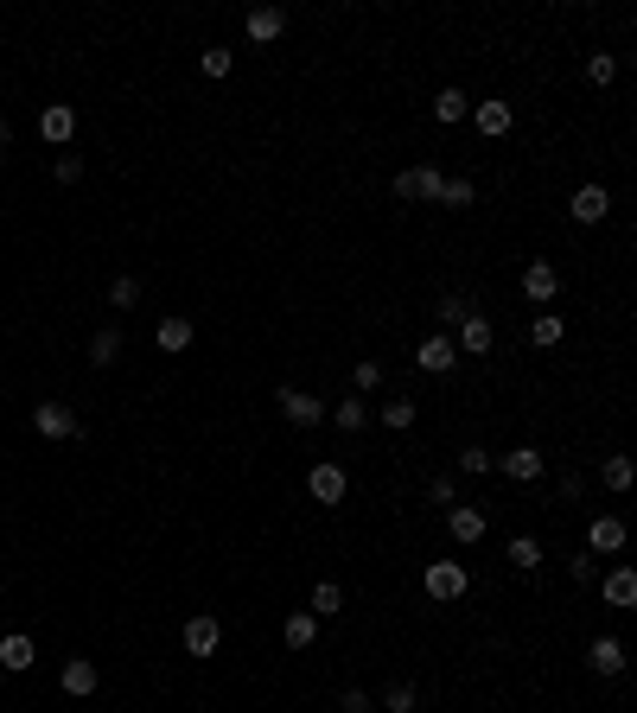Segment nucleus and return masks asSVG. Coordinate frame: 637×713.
I'll list each match as a JSON object with an SVG mask.
<instances>
[{
  "label": "nucleus",
  "mask_w": 637,
  "mask_h": 713,
  "mask_svg": "<svg viewBox=\"0 0 637 713\" xmlns=\"http://www.w3.org/2000/svg\"><path fill=\"white\" fill-rule=\"evenodd\" d=\"M618 548H625V516L599 510L593 523H587V554H618Z\"/></svg>",
  "instance_id": "obj_11"
},
{
  "label": "nucleus",
  "mask_w": 637,
  "mask_h": 713,
  "mask_svg": "<svg viewBox=\"0 0 637 713\" xmlns=\"http://www.w3.org/2000/svg\"><path fill=\"white\" fill-rule=\"evenodd\" d=\"M357 389H364V395H370V389H383V363H370V357L357 363Z\"/></svg>",
  "instance_id": "obj_42"
},
{
  "label": "nucleus",
  "mask_w": 637,
  "mask_h": 713,
  "mask_svg": "<svg viewBox=\"0 0 637 713\" xmlns=\"http://www.w3.org/2000/svg\"><path fill=\"white\" fill-rule=\"evenodd\" d=\"M587 663H593L599 675H618V669H625V643H618V637H593Z\"/></svg>",
  "instance_id": "obj_26"
},
{
  "label": "nucleus",
  "mask_w": 637,
  "mask_h": 713,
  "mask_svg": "<svg viewBox=\"0 0 637 713\" xmlns=\"http://www.w3.org/2000/svg\"><path fill=\"white\" fill-rule=\"evenodd\" d=\"M198 64H204V77H230V71H236V51H230V45H204Z\"/></svg>",
  "instance_id": "obj_35"
},
{
  "label": "nucleus",
  "mask_w": 637,
  "mask_h": 713,
  "mask_svg": "<svg viewBox=\"0 0 637 713\" xmlns=\"http://www.w3.org/2000/svg\"><path fill=\"white\" fill-rule=\"evenodd\" d=\"M306 612H313V618H338V612H344V586H338V580H319Z\"/></svg>",
  "instance_id": "obj_28"
},
{
  "label": "nucleus",
  "mask_w": 637,
  "mask_h": 713,
  "mask_svg": "<svg viewBox=\"0 0 637 713\" xmlns=\"http://www.w3.org/2000/svg\"><path fill=\"white\" fill-rule=\"evenodd\" d=\"M466 121H472L478 134H485V141H504V134L516 128V109H510V102H497V96H491V102H472V115H466Z\"/></svg>",
  "instance_id": "obj_6"
},
{
  "label": "nucleus",
  "mask_w": 637,
  "mask_h": 713,
  "mask_svg": "<svg viewBox=\"0 0 637 713\" xmlns=\"http://www.w3.org/2000/svg\"><path fill=\"white\" fill-rule=\"evenodd\" d=\"M338 707H344V713H370V694H364V688H344Z\"/></svg>",
  "instance_id": "obj_43"
},
{
  "label": "nucleus",
  "mask_w": 637,
  "mask_h": 713,
  "mask_svg": "<svg viewBox=\"0 0 637 713\" xmlns=\"http://www.w3.org/2000/svg\"><path fill=\"white\" fill-rule=\"evenodd\" d=\"M567 217L574 223H606L612 217V191L606 185H580L574 198H567Z\"/></svg>",
  "instance_id": "obj_8"
},
{
  "label": "nucleus",
  "mask_w": 637,
  "mask_h": 713,
  "mask_svg": "<svg viewBox=\"0 0 637 713\" xmlns=\"http://www.w3.org/2000/svg\"><path fill=\"white\" fill-rule=\"evenodd\" d=\"M243 32H249L255 45H274V39H281V32H287V13H281V7H249Z\"/></svg>",
  "instance_id": "obj_17"
},
{
  "label": "nucleus",
  "mask_w": 637,
  "mask_h": 713,
  "mask_svg": "<svg viewBox=\"0 0 637 713\" xmlns=\"http://www.w3.org/2000/svg\"><path fill=\"white\" fill-rule=\"evenodd\" d=\"M427 497H434L440 510H453V503H459V472H440V478H427Z\"/></svg>",
  "instance_id": "obj_37"
},
{
  "label": "nucleus",
  "mask_w": 637,
  "mask_h": 713,
  "mask_svg": "<svg viewBox=\"0 0 637 713\" xmlns=\"http://www.w3.org/2000/svg\"><path fill=\"white\" fill-rule=\"evenodd\" d=\"M274 402H281V414H287L294 427H319V421H325V402H319V395H306V389H281Z\"/></svg>",
  "instance_id": "obj_14"
},
{
  "label": "nucleus",
  "mask_w": 637,
  "mask_h": 713,
  "mask_svg": "<svg viewBox=\"0 0 637 713\" xmlns=\"http://www.w3.org/2000/svg\"><path fill=\"white\" fill-rule=\"evenodd\" d=\"M472 198H478V191H472V179H446V191H440V204H446V211H466Z\"/></svg>",
  "instance_id": "obj_39"
},
{
  "label": "nucleus",
  "mask_w": 637,
  "mask_h": 713,
  "mask_svg": "<svg viewBox=\"0 0 637 713\" xmlns=\"http://www.w3.org/2000/svg\"><path fill=\"white\" fill-rule=\"evenodd\" d=\"M32 427H39L45 440H77V433H83V421L64 402H39V408H32Z\"/></svg>",
  "instance_id": "obj_7"
},
{
  "label": "nucleus",
  "mask_w": 637,
  "mask_h": 713,
  "mask_svg": "<svg viewBox=\"0 0 637 713\" xmlns=\"http://www.w3.org/2000/svg\"><path fill=\"white\" fill-rule=\"evenodd\" d=\"M32 663H39V643H32L26 631H7V637H0V669H7V675H26Z\"/></svg>",
  "instance_id": "obj_15"
},
{
  "label": "nucleus",
  "mask_w": 637,
  "mask_h": 713,
  "mask_svg": "<svg viewBox=\"0 0 637 713\" xmlns=\"http://www.w3.org/2000/svg\"><path fill=\"white\" fill-rule=\"evenodd\" d=\"M115 357H122V332H115V325H102V332L90 338V363H96V370H109Z\"/></svg>",
  "instance_id": "obj_30"
},
{
  "label": "nucleus",
  "mask_w": 637,
  "mask_h": 713,
  "mask_svg": "<svg viewBox=\"0 0 637 713\" xmlns=\"http://www.w3.org/2000/svg\"><path fill=\"white\" fill-rule=\"evenodd\" d=\"M217 643H223V624H217L211 612H192V618H185V650H192L198 663H204V656H217Z\"/></svg>",
  "instance_id": "obj_9"
},
{
  "label": "nucleus",
  "mask_w": 637,
  "mask_h": 713,
  "mask_svg": "<svg viewBox=\"0 0 637 713\" xmlns=\"http://www.w3.org/2000/svg\"><path fill=\"white\" fill-rule=\"evenodd\" d=\"M504 561H510L516 573H536V567L548 561V554H542V542H536V535H510V542H504Z\"/></svg>",
  "instance_id": "obj_20"
},
{
  "label": "nucleus",
  "mask_w": 637,
  "mask_h": 713,
  "mask_svg": "<svg viewBox=\"0 0 637 713\" xmlns=\"http://www.w3.org/2000/svg\"><path fill=\"white\" fill-rule=\"evenodd\" d=\"M497 472H504L510 484H542V472H548V452H542V446H510L504 459H497Z\"/></svg>",
  "instance_id": "obj_3"
},
{
  "label": "nucleus",
  "mask_w": 637,
  "mask_h": 713,
  "mask_svg": "<svg viewBox=\"0 0 637 713\" xmlns=\"http://www.w3.org/2000/svg\"><path fill=\"white\" fill-rule=\"evenodd\" d=\"M71 134H77V109H71V102H45V109H39V141L64 147Z\"/></svg>",
  "instance_id": "obj_12"
},
{
  "label": "nucleus",
  "mask_w": 637,
  "mask_h": 713,
  "mask_svg": "<svg viewBox=\"0 0 637 713\" xmlns=\"http://www.w3.org/2000/svg\"><path fill=\"white\" fill-rule=\"evenodd\" d=\"M485 529H491V516L478 510V503H453V510H446V535H453L459 548H478V542H485Z\"/></svg>",
  "instance_id": "obj_5"
},
{
  "label": "nucleus",
  "mask_w": 637,
  "mask_h": 713,
  "mask_svg": "<svg viewBox=\"0 0 637 713\" xmlns=\"http://www.w3.org/2000/svg\"><path fill=\"white\" fill-rule=\"evenodd\" d=\"M631 478H637V472H631V459H625V452H612V459L599 465V484H606L612 497H625V491H631Z\"/></svg>",
  "instance_id": "obj_27"
},
{
  "label": "nucleus",
  "mask_w": 637,
  "mask_h": 713,
  "mask_svg": "<svg viewBox=\"0 0 637 713\" xmlns=\"http://www.w3.org/2000/svg\"><path fill=\"white\" fill-rule=\"evenodd\" d=\"M51 172H58V185H77L83 179V153H58V166H51Z\"/></svg>",
  "instance_id": "obj_40"
},
{
  "label": "nucleus",
  "mask_w": 637,
  "mask_h": 713,
  "mask_svg": "<svg viewBox=\"0 0 637 713\" xmlns=\"http://www.w3.org/2000/svg\"><path fill=\"white\" fill-rule=\"evenodd\" d=\"M466 312H478V306L466 300V293H446V300L434 306V319H440V332H446V338H453V332H459V319H466Z\"/></svg>",
  "instance_id": "obj_29"
},
{
  "label": "nucleus",
  "mask_w": 637,
  "mask_h": 713,
  "mask_svg": "<svg viewBox=\"0 0 637 713\" xmlns=\"http://www.w3.org/2000/svg\"><path fill=\"white\" fill-rule=\"evenodd\" d=\"M109 306H115V312L141 306V281H134V274H115V281H109Z\"/></svg>",
  "instance_id": "obj_34"
},
{
  "label": "nucleus",
  "mask_w": 637,
  "mask_h": 713,
  "mask_svg": "<svg viewBox=\"0 0 637 713\" xmlns=\"http://www.w3.org/2000/svg\"><path fill=\"white\" fill-rule=\"evenodd\" d=\"M567 580H574V586H599V554H587V548L567 554Z\"/></svg>",
  "instance_id": "obj_33"
},
{
  "label": "nucleus",
  "mask_w": 637,
  "mask_h": 713,
  "mask_svg": "<svg viewBox=\"0 0 637 713\" xmlns=\"http://www.w3.org/2000/svg\"><path fill=\"white\" fill-rule=\"evenodd\" d=\"M421 707V694H415V682H395L389 694H383V713H415Z\"/></svg>",
  "instance_id": "obj_38"
},
{
  "label": "nucleus",
  "mask_w": 637,
  "mask_h": 713,
  "mask_svg": "<svg viewBox=\"0 0 637 713\" xmlns=\"http://www.w3.org/2000/svg\"><path fill=\"white\" fill-rule=\"evenodd\" d=\"M415 414H421V402H415V395H395V402L370 408V421H383L389 433H402V427H415Z\"/></svg>",
  "instance_id": "obj_19"
},
{
  "label": "nucleus",
  "mask_w": 637,
  "mask_h": 713,
  "mask_svg": "<svg viewBox=\"0 0 637 713\" xmlns=\"http://www.w3.org/2000/svg\"><path fill=\"white\" fill-rule=\"evenodd\" d=\"M421 586H427V599H440V605H453V599H466V586H472V573L459 567V561H427L421 573Z\"/></svg>",
  "instance_id": "obj_1"
},
{
  "label": "nucleus",
  "mask_w": 637,
  "mask_h": 713,
  "mask_svg": "<svg viewBox=\"0 0 637 713\" xmlns=\"http://www.w3.org/2000/svg\"><path fill=\"white\" fill-rule=\"evenodd\" d=\"M58 682H64V694H77V701H83V694H96V682H102V675H96V663H90V656H71Z\"/></svg>",
  "instance_id": "obj_21"
},
{
  "label": "nucleus",
  "mask_w": 637,
  "mask_h": 713,
  "mask_svg": "<svg viewBox=\"0 0 637 713\" xmlns=\"http://www.w3.org/2000/svg\"><path fill=\"white\" fill-rule=\"evenodd\" d=\"M453 363H459V351H453V338H446V332H434V338H421V344H415V370L446 376Z\"/></svg>",
  "instance_id": "obj_10"
},
{
  "label": "nucleus",
  "mask_w": 637,
  "mask_h": 713,
  "mask_svg": "<svg viewBox=\"0 0 637 713\" xmlns=\"http://www.w3.org/2000/svg\"><path fill=\"white\" fill-rule=\"evenodd\" d=\"M440 191H446V172L415 166V204H440Z\"/></svg>",
  "instance_id": "obj_32"
},
{
  "label": "nucleus",
  "mask_w": 637,
  "mask_h": 713,
  "mask_svg": "<svg viewBox=\"0 0 637 713\" xmlns=\"http://www.w3.org/2000/svg\"><path fill=\"white\" fill-rule=\"evenodd\" d=\"M153 338H160V351H166V357L192 351V319H179V312H172V319H160V332H153Z\"/></svg>",
  "instance_id": "obj_23"
},
{
  "label": "nucleus",
  "mask_w": 637,
  "mask_h": 713,
  "mask_svg": "<svg viewBox=\"0 0 637 713\" xmlns=\"http://www.w3.org/2000/svg\"><path fill=\"white\" fill-rule=\"evenodd\" d=\"M313 637H319V618H313V612H294V618L281 624V643H287V650H313Z\"/></svg>",
  "instance_id": "obj_25"
},
{
  "label": "nucleus",
  "mask_w": 637,
  "mask_h": 713,
  "mask_svg": "<svg viewBox=\"0 0 637 713\" xmlns=\"http://www.w3.org/2000/svg\"><path fill=\"white\" fill-rule=\"evenodd\" d=\"M491 344H497V325L485 319V312H466L459 332H453V351L459 357H491Z\"/></svg>",
  "instance_id": "obj_4"
},
{
  "label": "nucleus",
  "mask_w": 637,
  "mask_h": 713,
  "mask_svg": "<svg viewBox=\"0 0 637 713\" xmlns=\"http://www.w3.org/2000/svg\"><path fill=\"white\" fill-rule=\"evenodd\" d=\"M561 338H567L561 312H536V319H529V344H536V351H555Z\"/></svg>",
  "instance_id": "obj_24"
},
{
  "label": "nucleus",
  "mask_w": 637,
  "mask_h": 713,
  "mask_svg": "<svg viewBox=\"0 0 637 713\" xmlns=\"http://www.w3.org/2000/svg\"><path fill=\"white\" fill-rule=\"evenodd\" d=\"M466 115H472V96L466 90H440L434 96V121H440V128H459Z\"/></svg>",
  "instance_id": "obj_22"
},
{
  "label": "nucleus",
  "mask_w": 637,
  "mask_h": 713,
  "mask_svg": "<svg viewBox=\"0 0 637 713\" xmlns=\"http://www.w3.org/2000/svg\"><path fill=\"white\" fill-rule=\"evenodd\" d=\"M7 141H13V134H7V121H0V147H7Z\"/></svg>",
  "instance_id": "obj_44"
},
{
  "label": "nucleus",
  "mask_w": 637,
  "mask_h": 713,
  "mask_svg": "<svg viewBox=\"0 0 637 713\" xmlns=\"http://www.w3.org/2000/svg\"><path fill=\"white\" fill-rule=\"evenodd\" d=\"M612 77H618V58H612V51H593V58H587V83H593V90H606Z\"/></svg>",
  "instance_id": "obj_36"
},
{
  "label": "nucleus",
  "mask_w": 637,
  "mask_h": 713,
  "mask_svg": "<svg viewBox=\"0 0 637 713\" xmlns=\"http://www.w3.org/2000/svg\"><path fill=\"white\" fill-rule=\"evenodd\" d=\"M389 191H395V204H415V166H402V172H395Z\"/></svg>",
  "instance_id": "obj_41"
},
{
  "label": "nucleus",
  "mask_w": 637,
  "mask_h": 713,
  "mask_svg": "<svg viewBox=\"0 0 637 713\" xmlns=\"http://www.w3.org/2000/svg\"><path fill=\"white\" fill-rule=\"evenodd\" d=\"M0 688H7V669H0Z\"/></svg>",
  "instance_id": "obj_45"
},
{
  "label": "nucleus",
  "mask_w": 637,
  "mask_h": 713,
  "mask_svg": "<svg viewBox=\"0 0 637 713\" xmlns=\"http://www.w3.org/2000/svg\"><path fill=\"white\" fill-rule=\"evenodd\" d=\"M459 472H466V478H491L497 472V452L491 446H466V452H459Z\"/></svg>",
  "instance_id": "obj_31"
},
{
  "label": "nucleus",
  "mask_w": 637,
  "mask_h": 713,
  "mask_svg": "<svg viewBox=\"0 0 637 713\" xmlns=\"http://www.w3.org/2000/svg\"><path fill=\"white\" fill-rule=\"evenodd\" d=\"M599 599L618 605V612H631V605H637V567H612V573H599Z\"/></svg>",
  "instance_id": "obj_13"
},
{
  "label": "nucleus",
  "mask_w": 637,
  "mask_h": 713,
  "mask_svg": "<svg viewBox=\"0 0 637 713\" xmlns=\"http://www.w3.org/2000/svg\"><path fill=\"white\" fill-rule=\"evenodd\" d=\"M555 293H561V274H555V262H529V268H523V300L548 306Z\"/></svg>",
  "instance_id": "obj_16"
},
{
  "label": "nucleus",
  "mask_w": 637,
  "mask_h": 713,
  "mask_svg": "<svg viewBox=\"0 0 637 713\" xmlns=\"http://www.w3.org/2000/svg\"><path fill=\"white\" fill-rule=\"evenodd\" d=\"M325 421H332L338 433H364L370 427V402H364V395H344L338 408H325Z\"/></svg>",
  "instance_id": "obj_18"
},
{
  "label": "nucleus",
  "mask_w": 637,
  "mask_h": 713,
  "mask_svg": "<svg viewBox=\"0 0 637 713\" xmlns=\"http://www.w3.org/2000/svg\"><path fill=\"white\" fill-rule=\"evenodd\" d=\"M306 491H313V503L332 510V503H344V491H351V472H344L338 459H319L313 472H306Z\"/></svg>",
  "instance_id": "obj_2"
}]
</instances>
